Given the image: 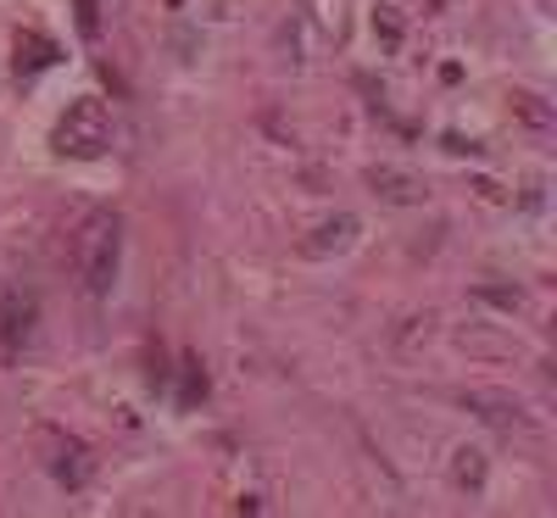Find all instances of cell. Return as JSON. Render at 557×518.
Instances as JSON below:
<instances>
[{
  "label": "cell",
  "instance_id": "obj_2",
  "mask_svg": "<svg viewBox=\"0 0 557 518\" xmlns=\"http://www.w3.org/2000/svg\"><path fill=\"white\" fill-rule=\"evenodd\" d=\"M117 273V218H96L84 234V285L89 296H107Z\"/></svg>",
  "mask_w": 557,
  "mask_h": 518
},
{
  "label": "cell",
  "instance_id": "obj_3",
  "mask_svg": "<svg viewBox=\"0 0 557 518\" xmlns=\"http://www.w3.org/2000/svg\"><path fill=\"white\" fill-rule=\"evenodd\" d=\"M351 234H357V218H335V223H323V229H318V240H307L301 251H307V257L341 251V246H351Z\"/></svg>",
  "mask_w": 557,
  "mask_h": 518
},
{
  "label": "cell",
  "instance_id": "obj_1",
  "mask_svg": "<svg viewBox=\"0 0 557 518\" xmlns=\"http://www.w3.org/2000/svg\"><path fill=\"white\" fill-rule=\"evenodd\" d=\"M57 146L73 151V157H101L112 146V123H107V107L101 101H73L67 118L57 123Z\"/></svg>",
  "mask_w": 557,
  "mask_h": 518
},
{
  "label": "cell",
  "instance_id": "obj_4",
  "mask_svg": "<svg viewBox=\"0 0 557 518\" xmlns=\"http://www.w3.org/2000/svg\"><path fill=\"white\" fill-rule=\"evenodd\" d=\"M78 28H84V34H96V28H101V17H96V0H78Z\"/></svg>",
  "mask_w": 557,
  "mask_h": 518
}]
</instances>
